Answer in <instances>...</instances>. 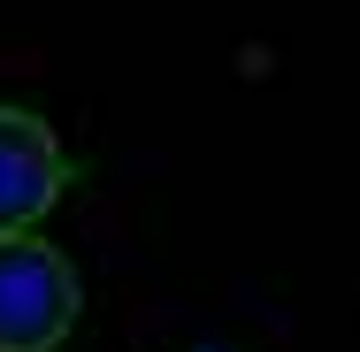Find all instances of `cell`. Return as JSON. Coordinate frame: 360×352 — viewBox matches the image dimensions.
Listing matches in <instances>:
<instances>
[{"instance_id": "1", "label": "cell", "mask_w": 360, "mask_h": 352, "mask_svg": "<svg viewBox=\"0 0 360 352\" xmlns=\"http://www.w3.org/2000/svg\"><path fill=\"white\" fill-rule=\"evenodd\" d=\"M84 314V283L62 245L0 237V352H54Z\"/></svg>"}, {"instance_id": "2", "label": "cell", "mask_w": 360, "mask_h": 352, "mask_svg": "<svg viewBox=\"0 0 360 352\" xmlns=\"http://www.w3.org/2000/svg\"><path fill=\"white\" fill-rule=\"evenodd\" d=\"M62 192H70L62 131L31 107H0V237H31Z\"/></svg>"}, {"instance_id": "3", "label": "cell", "mask_w": 360, "mask_h": 352, "mask_svg": "<svg viewBox=\"0 0 360 352\" xmlns=\"http://www.w3.org/2000/svg\"><path fill=\"white\" fill-rule=\"evenodd\" d=\"M184 352H222V345H184Z\"/></svg>"}]
</instances>
